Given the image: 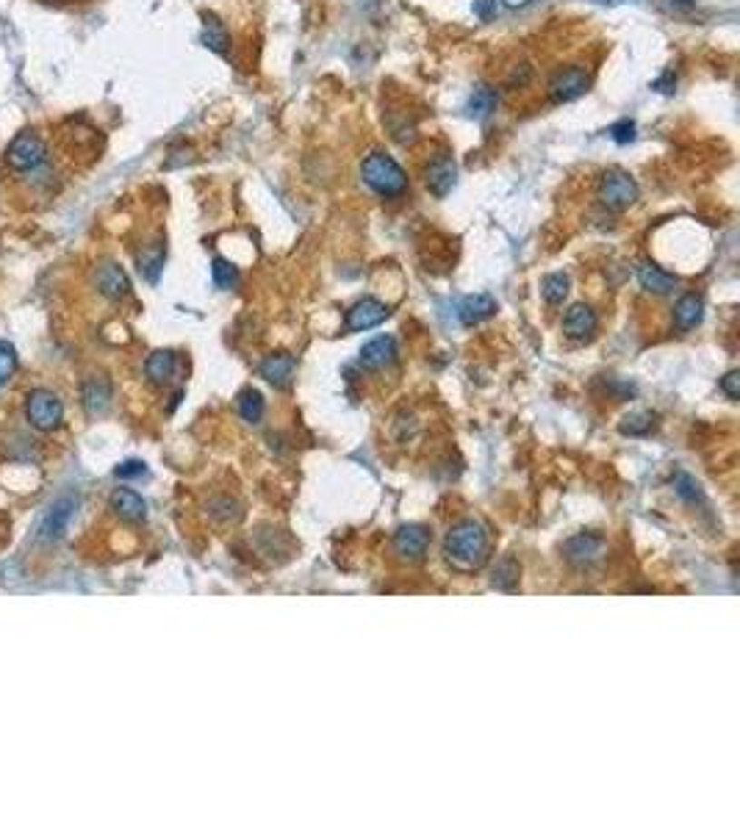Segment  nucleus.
<instances>
[{"label":"nucleus","instance_id":"obj_1","mask_svg":"<svg viewBox=\"0 0 740 831\" xmlns=\"http://www.w3.org/2000/svg\"><path fill=\"white\" fill-rule=\"evenodd\" d=\"M444 558L455 571L471 574L478 571L488 558V532L480 521H460L447 532Z\"/></svg>","mask_w":740,"mask_h":831},{"label":"nucleus","instance_id":"obj_2","mask_svg":"<svg viewBox=\"0 0 740 831\" xmlns=\"http://www.w3.org/2000/svg\"><path fill=\"white\" fill-rule=\"evenodd\" d=\"M360 178L380 197H400L408 192L405 170L386 153H369L360 163Z\"/></svg>","mask_w":740,"mask_h":831},{"label":"nucleus","instance_id":"obj_3","mask_svg":"<svg viewBox=\"0 0 740 831\" xmlns=\"http://www.w3.org/2000/svg\"><path fill=\"white\" fill-rule=\"evenodd\" d=\"M47 158V144L36 131H20L6 147V163L15 173H31Z\"/></svg>","mask_w":740,"mask_h":831},{"label":"nucleus","instance_id":"obj_4","mask_svg":"<svg viewBox=\"0 0 740 831\" xmlns=\"http://www.w3.org/2000/svg\"><path fill=\"white\" fill-rule=\"evenodd\" d=\"M25 413H28V421L36 430L50 432V430H56L62 424L64 405H62V400L56 394L47 391V388H36V391H31V397L25 402Z\"/></svg>","mask_w":740,"mask_h":831},{"label":"nucleus","instance_id":"obj_5","mask_svg":"<svg viewBox=\"0 0 740 831\" xmlns=\"http://www.w3.org/2000/svg\"><path fill=\"white\" fill-rule=\"evenodd\" d=\"M599 200L613 208V211H624L632 203L638 200V183L629 173L624 170H607L599 181Z\"/></svg>","mask_w":740,"mask_h":831},{"label":"nucleus","instance_id":"obj_6","mask_svg":"<svg viewBox=\"0 0 740 831\" xmlns=\"http://www.w3.org/2000/svg\"><path fill=\"white\" fill-rule=\"evenodd\" d=\"M78 502L75 496H59L56 502H53L39 524V540L44 543H56L59 538H64L70 521H73V513H75Z\"/></svg>","mask_w":740,"mask_h":831},{"label":"nucleus","instance_id":"obj_7","mask_svg":"<svg viewBox=\"0 0 740 831\" xmlns=\"http://www.w3.org/2000/svg\"><path fill=\"white\" fill-rule=\"evenodd\" d=\"M591 86V78L583 67H563L549 78V97L555 103H571L583 97Z\"/></svg>","mask_w":740,"mask_h":831},{"label":"nucleus","instance_id":"obj_8","mask_svg":"<svg viewBox=\"0 0 740 831\" xmlns=\"http://www.w3.org/2000/svg\"><path fill=\"white\" fill-rule=\"evenodd\" d=\"M389 313H391V311H389L386 302H380V300H375V297H363V300H358V302L347 311L344 324H347L350 332L372 330V327L383 324V322L389 319Z\"/></svg>","mask_w":740,"mask_h":831},{"label":"nucleus","instance_id":"obj_9","mask_svg":"<svg viewBox=\"0 0 740 831\" xmlns=\"http://www.w3.org/2000/svg\"><path fill=\"white\" fill-rule=\"evenodd\" d=\"M455 181H458V163H455V158H452L449 153H441V155H436V158L428 163V170H425V183H428V189H430L433 197L444 200V197L455 189Z\"/></svg>","mask_w":740,"mask_h":831},{"label":"nucleus","instance_id":"obj_10","mask_svg":"<svg viewBox=\"0 0 740 831\" xmlns=\"http://www.w3.org/2000/svg\"><path fill=\"white\" fill-rule=\"evenodd\" d=\"M428 546H430V529L421 527V524L400 527V532L394 535V549H397L400 558H405V560L425 558Z\"/></svg>","mask_w":740,"mask_h":831},{"label":"nucleus","instance_id":"obj_11","mask_svg":"<svg viewBox=\"0 0 740 831\" xmlns=\"http://www.w3.org/2000/svg\"><path fill=\"white\" fill-rule=\"evenodd\" d=\"M563 551H566V560H571L574 566H591L594 560L602 558L605 540H602L599 535L586 532V535H577V538L566 540Z\"/></svg>","mask_w":740,"mask_h":831},{"label":"nucleus","instance_id":"obj_12","mask_svg":"<svg viewBox=\"0 0 740 831\" xmlns=\"http://www.w3.org/2000/svg\"><path fill=\"white\" fill-rule=\"evenodd\" d=\"M597 324H599V319H597L594 308L586 305V302L571 305L563 316V330H566L568 339H591Z\"/></svg>","mask_w":740,"mask_h":831},{"label":"nucleus","instance_id":"obj_13","mask_svg":"<svg viewBox=\"0 0 740 831\" xmlns=\"http://www.w3.org/2000/svg\"><path fill=\"white\" fill-rule=\"evenodd\" d=\"M394 358H397V341L391 336H378L360 347L358 363L363 369H386L394 363Z\"/></svg>","mask_w":740,"mask_h":831},{"label":"nucleus","instance_id":"obj_14","mask_svg":"<svg viewBox=\"0 0 740 831\" xmlns=\"http://www.w3.org/2000/svg\"><path fill=\"white\" fill-rule=\"evenodd\" d=\"M94 283H97L100 294H103V297H109V300H123V297H128V292H131L128 274H125V269L117 266V263H103V266L97 269V274H94Z\"/></svg>","mask_w":740,"mask_h":831},{"label":"nucleus","instance_id":"obj_15","mask_svg":"<svg viewBox=\"0 0 740 831\" xmlns=\"http://www.w3.org/2000/svg\"><path fill=\"white\" fill-rule=\"evenodd\" d=\"M112 508L125 521H144L147 516V502L133 488H117L112 493Z\"/></svg>","mask_w":740,"mask_h":831},{"label":"nucleus","instance_id":"obj_16","mask_svg":"<svg viewBox=\"0 0 740 831\" xmlns=\"http://www.w3.org/2000/svg\"><path fill=\"white\" fill-rule=\"evenodd\" d=\"M494 313H497V300L491 294H471L458 308V316H460L463 324H478V322H483Z\"/></svg>","mask_w":740,"mask_h":831},{"label":"nucleus","instance_id":"obj_17","mask_svg":"<svg viewBox=\"0 0 740 831\" xmlns=\"http://www.w3.org/2000/svg\"><path fill=\"white\" fill-rule=\"evenodd\" d=\"M261 377L270 380L272 385H289L291 377H294V358L286 355V352H278V355H267L261 363Z\"/></svg>","mask_w":740,"mask_h":831},{"label":"nucleus","instance_id":"obj_18","mask_svg":"<svg viewBox=\"0 0 740 831\" xmlns=\"http://www.w3.org/2000/svg\"><path fill=\"white\" fill-rule=\"evenodd\" d=\"M702 316H705V302H702V297H696V294H685V297L676 300V305H674V324H676L679 330H694V327L702 322Z\"/></svg>","mask_w":740,"mask_h":831},{"label":"nucleus","instance_id":"obj_19","mask_svg":"<svg viewBox=\"0 0 740 831\" xmlns=\"http://www.w3.org/2000/svg\"><path fill=\"white\" fill-rule=\"evenodd\" d=\"M638 283H641L646 292H652V294H668V292H674V286H676V277L668 274V272H663V269L655 266V263H641V266H638Z\"/></svg>","mask_w":740,"mask_h":831},{"label":"nucleus","instance_id":"obj_20","mask_svg":"<svg viewBox=\"0 0 740 831\" xmlns=\"http://www.w3.org/2000/svg\"><path fill=\"white\" fill-rule=\"evenodd\" d=\"M494 108H497V89H491V86H478L471 94H469V100H466V114L471 117V120H486V117H491L494 114Z\"/></svg>","mask_w":740,"mask_h":831},{"label":"nucleus","instance_id":"obj_21","mask_svg":"<svg viewBox=\"0 0 740 831\" xmlns=\"http://www.w3.org/2000/svg\"><path fill=\"white\" fill-rule=\"evenodd\" d=\"M200 42H202L208 50L220 53V55H225V53L231 50V34H228V28H225L214 15H205V25H202Z\"/></svg>","mask_w":740,"mask_h":831},{"label":"nucleus","instance_id":"obj_22","mask_svg":"<svg viewBox=\"0 0 740 831\" xmlns=\"http://www.w3.org/2000/svg\"><path fill=\"white\" fill-rule=\"evenodd\" d=\"M175 371V355L170 350H155L147 363H144V374L153 380V382H167Z\"/></svg>","mask_w":740,"mask_h":831},{"label":"nucleus","instance_id":"obj_23","mask_svg":"<svg viewBox=\"0 0 740 831\" xmlns=\"http://www.w3.org/2000/svg\"><path fill=\"white\" fill-rule=\"evenodd\" d=\"M263 411H267V405H263V397L258 388H244L239 394V416L247 424H258L263 419Z\"/></svg>","mask_w":740,"mask_h":831},{"label":"nucleus","instance_id":"obj_24","mask_svg":"<svg viewBox=\"0 0 740 831\" xmlns=\"http://www.w3.org/2000/svg\"><path fill=\"white\" fill-rule=\"evenodd\" d=\"M568 286H571L568 274H563V272H552V274H547V277H544V283H541V294H544V300H547L549 305H560V302L566 300V294H568Z\"/></svg>","mask_w":740,"mask_h":831},{"label":"nucleus","instance_id":"obj_25","mask_svg":"<svg viewBox=\"0 0 740 831\" xmlns=\"http://www.w3.org/2000/svg\"><path fill=\"white\" fill-rule=\"evenodd\" d=\"M211 277H214V286L217 289L231 292L239 283V269L231 261H225V258H214V263H211Z\"/></svg>","mask_w":740,"mask_h":831},{"label":"nucleus","instance_id":"obj_26","mask_svg":"<svg viewBox=\"0 0 740 831\" xmlns=\"http://www.w3.org/2000/svg\"><path fill=\"white\" fill-rule=\"evenodd\" d=\"M17 371V350L9 341H0V388H4Z\"/></svg>","mask_w":740,"mask_h":831},{"label":"nucleus","instance_id":"obj_27","mask_svg":"<svg viewBox=\"0 0 740 831\" xmlns=\"http://www.w3.org/2000/svg\"><path fill=\"white\" fill-rule=\"evenodd\" d=\"M516 579H518V566H516V560H513V558L502 560V563L497 566V571H494V585L510 590V588L516 585Z\"/></svg>","mask_w":740,"mask_h":831},{"label":"nucleus","instance_id":"obj_28","mask_svg":"<svg viewBox=\"0 0 740 831\" xmlns=\"http://www.w3.org/2000/svg\"><path fill=\"white\" fill-rule=\"evenodd\" d=\"M652 430V413H632L621 421V432L627 435H644Z\"/></svg>","mask_w":740,"mask_h":831},{"label":"nucleus","instance_id":"obj_29","mask_svg":"<svg viewBox=\"0 0 740 831\" xmlns=\"http://www.w3.org/2000/svg\"><path fill=\"white\" fill-rule=\"evenodd\" d=\"M674 488H676V493H679L682 499H688V502H699V496H702V490H699L696 480H691L688 474H676Z\"/></svg>","mask_w":740,"mask_h":831},{"label":"nucleus","instance_id":"obj_30","mask_svg":"<svg viewBox=\"0 0 740 831\" xmlns=\"http://www.w3.org/2000/svg\"><path fill=\"white\" fill-rule=\"evenodd\" d=\"M610 136H613L616 144H629V142H636V123H632V120H618V123L610 128Z\"/></svg>","mask_w":740,"mask_h":831},{"label":"nucleus","instance_id":"obj_31","mask_svg":"<svg viewBox=\"0 0 740 831\" xmlns=\"http://www.w3.org/2000/svg\"><path fill=\"white\" fill-rule=\"evenodd\" d=\"M471 9H474V15H478L483 23H488V20H494L497 12H499V0H474Z\"/></svg>","mask_w":740,"mask_h":831},{"label":"nucleus","instance_id":"obj_32","mask_svg":"<svg viewBox=\"0 0 740 831\" xmlns=\"http://www.w3.org/2000/svg\"><path fill=\"white\" fill-rule=\"evenodd\" d=\"M114 474H117L120 480H128V477H144V474H147V466H144L142 460H128V463L117 466V469H114Z\"/></svg>","mask_w":740,"mask_h":831},{"label":"nucleus","instance_id":"obj_33","mask_svg":"<svg viewBox=\"0 0 740 831\" xmlns=\"http://www.w3.org/2000/svg\"><path fill=\"white\" fill-rule=\"evenodd\" d=\"M86 405L92 411H103L105 405H109V388L103 385L100 391H92V388H89V391H86Z\"/></svg>","mask_w":740,"mask_h":831},{"label":"nucleus","instance_id":"obj_34","mask_svg":"<svg viewBox=\"0 0 740 831\" xmlns=\"http://www.w3.org/2000/svg\"><path fill=\"white\" fill-rule=\"evenodd\" d=\"M737 380H740L737 371H729V374L721 380V391H724L729 400H737V397H740V391H737Z\"/></svg>","mask_w":740,"mask_h":831},{"label":"nucleus","instance_id":"obj_35","mask_svg":"<svg viewBox=\"0 0 740 831\" xmlns=\"http://www.w3.org/2000/svg\"><path fill=\"white\" fill-rule=\"evenodd\" d=\"M674 84H676V78H674V73L668 70L663 78H657V81H655V89H657V92H663V94H671V92H674Z\"/></svg>","mask_w":740,"mask_h":831},{"label":"nucleus","instance_id":"obj_36","mask_svg":"<svg viewBox=\"0 0 740 831\" xmlns=\"http://www.w3.org/2000/svg\"><path fill=\"white\" fill-rule=\"evenodd\" d=\"M502 4H505L508 9H524V6H530L533 0H502Z\"/></svg>","mask_w":740,"mask_h":831},{"label":"nucleus","instance_id":"obj_37","mask_svg":"<svg viewBox=\"0 0 740 831\" xmlns=\"http://www.w3.org/2000/svg\"><path fill=\"white\" fill-rule=\"evenodd\" d=\"M674 4H679V6H694V0H674Z\"/></svg>","mask_w":740,"mask_h":831},{"label":"nucleus","instance_id":"obj_38","mask_svg":"<svg viewBox=\"0 0 740 831\" xmlns=\"http://www.w3.org/2000/svg\"><path fill=\"white\" fill-rule=\"evenodd\" d=\"M599 4H621V0H599Z\"/></svg>","mask_w":740,"mask_h":831}]
</instances>
